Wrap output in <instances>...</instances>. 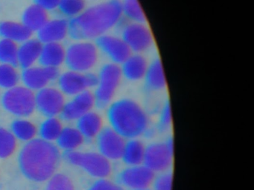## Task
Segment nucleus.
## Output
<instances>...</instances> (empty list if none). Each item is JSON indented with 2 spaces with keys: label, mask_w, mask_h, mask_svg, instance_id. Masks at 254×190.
<instances>
[{
  "label": "nucleus",
  "mask_w": 254,
  "mask_h": 190,
  "mask_svg": "<svg viewBox=\"0 0 254 190\" xmlns=\"http://www.w3.org/2000/svg\"><path fill=\"white\" fill-rule=\"evenodd\" d=\"M103 119L99 113L90 111L77 120L76 128L85 140L96 139L103 129Z\"/></svg>",
  "instance_id": "nucleus-20"
},
{
  "label": "nucleus",
  "mask_w": 254,
  "mask_h": 190,
  "mask_svg": "<svg viewBox=\"0 0 254 190\" xmlns=\"http://www.w3.org/2000/svg\"><path fill=\"white\" fill-rule=\"evenodd\" d=\"M65 160L74 166L81 168L93 178H108L112 173L111 160L98 151H66Z\"/></svg>",
  "instance_id": "nucleus-6"
},
{
  "label": "nucleus",
  "mask_w": 254,
  "mask_h": 190,
  "mask_svg": "<svg viewBox=\"0 0 254 190\" xmlns=\"http://www.w3.org/2000/svg\"><path fill=\"white\" fill-rule=\"evenodd\" d=\"M98 83L94 92L96 106L105 109L114 101L123 77L120 65L107 62L102 65L98 74Z\"/></svg>",
  "instance_id": "nucleus-5"
},
{
  "label": "nucleus",
  "mask_w": 254,
  "mask_h": 190,
  "mask_svg": "<svg viewBox=\"0 0 254 190\" xmlns=\"http://www.w3.org/2000/svg\"><path fill=\"white\" fill-rule=\"evenodd\" d=\"M95 44L110 62L117 65H122L133 53L126 42L116 33H108L98 37Z\"/></svg>",
  "instance_id": "nucleus-10"
},
{
  "label": "nucleus",
  "mask_w": 254,
  "mask_h": 190,
  "mask_svg": "<svg viewBox=\"0 0 254 190\" xmlns=\"http://www.w3.org/2000/svg\"><path fill=\"white\" fill-rule=\"evenodd\" d=\"M97 83L98 76L92 72H79L70 70L59 77L60 90L69 96H75L92 88H96Z\"/></svg>",
  "instance_id": "nucleus-11"
},
{
  "label": "nucleus",
  "mask_w": 254,
  "mask_h": 190,
  "mask_svg": "<svg viewBox=\"0 0 254 190\" xmlns=\"http://www.w3.org/2000/svg\"><path fill=\"white\" fill-rule=\"evenodd\" d=\"M19 46L17 43L8 39L0 40V62L18 66Z\"/></svg>",
  "instance_id": "nucleus-30"
},
{
  "label": "nucleus",
  "mask_w": 254,
  "mask_h": 190,
  "mask_svg": "<svg viewBox=\"0 0 254 190\" xmlns=\"http://www.w3.org/2000/svg\"><path fill=\"white\" fill-rule=\"evenodd\" d=\"M114 33L122 37L133 53L146 55L156 49L155 38L148 23L130 22L123 17Z\"/></svg>",
  "instance_id": "nucleus-4"
},
{
  "label": "nucleus",
  "mask_w": 254,
  "mask_h": 190,
  "mask_svg": "<svg viewBox=\"0 0 254 190\" xmlns=\"http://www.w3.org/2000/svg\"><path fill=\"white\" fill-rule=\"evenodd\" d=\"M11 131L17 139L29 141L36 138L38 129L32 122L26 119H17L11 123Z\"/></svg>",
  "instance_id": "nucleus-27"
},
{
  "label": "nucleus",
  "mask_w": 254,
  "mask_h": 190,
  "mask_svg": "<svg viewBox=\"0 0 254 190\" xmlns=\"http://www.w3.org/2000/svg\"><path fill=\"white\" fill-rule=\"evenodd\" d=\"M63 129L62 120L57 117H51L41 123L38 132L41 139L53 142L57 141Z\"/></svg>",
  "instance_id": "nucleus-29"
},
{
  "label": "nucleus",
  "mask_w": 254,
  "mask_h": 190,
  "mask_svg": "<svg viewBox=\"0 0 254 190\" xmlns=\"http://www.w3.org/2000/svg\"><path fill=\"white\" fill-rule=\"evenodd\" d=\"M66 50L60 43H46L43 46L39 62L43 66L59 68L65 62Z\"/></svg>",
  "instance_id": "nucleus-22"
},
{
  "label": "nucleus",
  "mask_w": 254,
  "mask_h": 190,
  "mask_svg": "<svg viewBox=\"0 0 254 190\" xmlns=\"http://www.w3.org/2000/svg\"><path fill=\"white\" fill-rule=\"evenodd\" d=\"M82 134L77 128H64L60 136L58 138L57 144L59 148L66 151H76L84 143Z\"/></svg>",
  "instance_id": "nucleus-26"
},
{
  "label": "nucleus",
  "mask_w": 254,
  "mask_h": 190,
  "mask_svg": "<svg viewBox=\"0 0 254 190\" xmlns=\"http://www.w3.org/2000/svg\"><path fill=\"white\" fill-rule=\"evenodd\" d=\"M17 139L11 131L0 126V158H8L17 149Z\"/></svg>",
  "instance_id": "nucleus-31"
},
{
  "label": "nucleus",
  "mask_w": 254,
  "mask_h": 190,
  "mask_svg": "<svg viewBox=\"0 0 254 190\" xmlns=\"http://www.w3.org/2000/svg\"><path fill=\"white\" fill-rule=\"evenodd\" d=\"M62 154L58 145L45 140L35 138L26 142L18 156L19 168L30 181H49L59 169Z\"/></svg>",
  "instance_id": "nucleus-2"
},
{
  "label": "nucleus",
  "mask_w": 254,
  "mask_h": 190,
  "mask_svg": "<svg viewBox=\"0 0 254 190\" xmlns=\"http://www.w3.org/2000/svg\"><path fill=\"white\" fill-rule=\"evenodd\" d=\"M69 21L64 19L49 20L38 31V40L42 43H59L68 35Z\"/></svg>",
  "instance_id": "nucleus-19"
},
{
  "label": "nucleus",
  "mask_w": 254,
  "mask_h": 190,
  "mask_svg": "<svg viewBox=\"0 0 254 190\" xmlns=\"http://www.w3.org/2000/svg\"><path fill=\"white\" fill-rule=\"evenodd\" d=\"M175 144L172 137L145 145L143 164L154 173L169 171L173 163Z\"/></svg>",
  "instance_id": "nucleus-9"
},
{
  "label": "nucleus",
  "mask_w": 254,
  "mask_h": 190,
  "mask_svg": "<svg viewBox=\"0 0 254 190\" xmlns=\"http://www.w3.org/2000/svg\"><path fill=\"white\" fill-rule=\"evenodd\" d=\"M123 18L121 0H105L69 20L68 35L78 41L96 40L115 29Z\"/></svg>",
  "instance_id": "nucleus-1"
},
{
  "label": "nucleus",
  "mask_w": 254,
  "mask_h": 190,
  "mask_svg": "<svg viewBox=\"0 0 254 190\" xmlns=\"http://www.w3.org/2000/svg\"><path fill=\"white\" fill-rule=\"evenodd\" d=\"M36 109L47 117L60 115L66 104L64 94L53 87L44 88L35 94Z\"/></svg>",
  "instance_id": "nucleus-13"
},
{
  "label": "nucleus",
  "mask_w": 254,
  "mask_h": 190,
  "mask_svg": "<svg viewBox=\"0 0 254 190\" xmlns=\"http://www.w3.org/2000/svg\"><path fill=\"white\" fill-rule=\"evenodd\" d=\"M85 0H62L59 8L63 14L75 17L85 10Z\"/></svg>",
  "instance_id": "nucleus-33"
},
{
  "label": "nucleus",
  "mask_w": 254,
  "mask_h": 190,
  "mask_svg": "<svg viewBox=\"0 0 254 190\" xmlns=\"http://www.w3.org/2000/svg\"><path fill=\"white\" fill-rule=\"evenodd\" d=\"M2 105L7 111L14 115L29 117L36 109L35 93L26 86L17 85L7 89L2 95Z\"/></svg>",
  "instance_id": "nucleus-8"
},
{
  "label": "nucleus",
  "mask_w": 254,
  "mask_h": 190,
  "mask_svg": "<svg viewBox=\"0 0 254 190\" xmlns=\"http://www.w3.org/2000/svg\"><path fill=\"white\" fill-rule=\"evenodd\" d=\"M45 190H75L72 180L64 174H55L48 181Z\"/></svg>",
  "instance_id": "nucleus-34"
},
{
  "label": "nucleus",
  "mask_w": 254,
  "mask_h": 190,
  "mask_svg": "<svg viewBox=\"0 0 254 190\" xmlns=\"http://www.w3.org/2000/svg\"><path fill=\"white\" fill-rule=\"evenodd\" d=\"M145 145L139 138L126 140L121 160L126 166L143 164Z\"/></svg>",
  "instance_id": "nucleus-23"
},
{
  "label": "nucleus",
  "mask_w": 254,
  "mask_h": 190,
  "mask_svg": "<svg viewBox=\"0 0 254 190\" xmlns=\"http://www.w3.org/2000/svg\"><path fill=\"white\" fill-rule=\"evenodd\" d=\"M150 60L145 54L141 53H132L122 65V74L123 79L130 83H138L142 81Z\"/></svg>",
  "instance_id": "nucleus-18"
},
{
  "label": "nucleus",
  "mask_w": 254,
  "mask_h": 190,
  "mask_svg": "<svg viewBox=\"0 0 254 190\" xmlns=\"http://www.w3.org/2000/svg\"><path fill=\"white\" fill-rule=\"evenodd\" d=\"M99 53L95 43L83 40L73 43L68 48L65 62L71 71L90 72L99 61Z\"/></svg>",
  "instance_id": "nucleus-7"
},
{
  "label": "nucleus",
  "mask_w": 254,
  "mask_h": 190,
  "mask_svg": "<svg viewBox=\"0 0 254 190\" xmlns=\"http://www.w3.org/2000/svg\"><path fill=\"white\" fill-rule=\"evenodd\" d=\"M44 43L37 39H29L24 42L18 51V65L23 69L33 66L39 60Z\"/></svg>",
  "instance_id": "nucleus-21"
},
{
  "label": "nucleus",
  "mask_w": 254,
  "mask_h": 190,
  "mask_svg": "<svg viewBox=\"0 0 254 190\" xmlns=\"http://www.w3.org/2000/svg\"><path fill=\"white\" fill-rule=\"evenodd\" d=\"M154 177L155 173L144 164L127 166L120 171L117 182L130 190L149 188Z\"/></svg>",
  "instance_id": "nucleus-12"
},
{
  "label": "nucleus",
  "mask_w": 254,
  "mask_h": 190,
  "mask_svg": "<svg viewBox=\"0 0 254 190\" xmlns=\"http://www.w3.org/2000/svg\"><path fill=\"white\" fill-rule=\"evenodd\" d=\"M151 186L153 190H172L173 175L169 171L160 172L155 175Z\"/></svg>",
  "instance_id": "nucleus-36"
},
{
  "label": "nucleus",
  "mask_w": 254,
  "mask_h": 190,
  "mask_svg": "<svg viewBox=\"0 0 254 190\" xmlns=\"http://www.w3.org/2000/svg\"><path fill=\"white\" fill-rule=\"evenodd\" d=\"M20 75L17 68L10 64H0V88L9 89L18 85Z\"/></svg>",
  "instance_id": "nucleus-32"
},
{
  "label": "nucleus",
  "mask_w": 254,
  "mask_h": 190,
  "mask_svg": "<svg viewBox=\"0 0 254 190\" xmlns=\"http://www.w3.org/2000/svg\"><path fill=\"white\" fill-rule=\"evenodd\" d=\"M32 32L23 22L5 21L0 22V37L13 40L16 43H24L32 37Z\"/></svg>",
  "instance_id": "nucleus-24"
},
{
  "label": "nucleus",
  "mask_w": 254,
  "mask_h": 190,
  "mask_svg": "<svg viewBox=\"0 0 254 190\" xmlns=\"http://www.w3.org/2000/svg\"><path fill=\"white\" fill-rule=\"evenodd\" d=\"M98 151L111 161L121 160L126 139L110 126L103 127L96 137Z\"/></svg>",
  "instance_id": "nucleus-14"
},
{
  "label": "nucleus",
  "mask_w": 254,
  "mask_h": 190,
  "mask_svg": "<svg viewBox=\"0 0 254 190\" xmlns=\"http://www.w3.org/2000/svg\"><path fill=\"white\" fill-rule=\"evenodd\" d=\"M145 90L151 93H160L166 90L167 81L163 70V63L158 54L150 60L143 80Z\"/></svg>",
  "instance_id": "nucleus-17"
},
{
  "label": "nucleus",
  "mask_w": 254,
  "mask_h": 190,
  "mask_svg": "<svg viewBox=\"0 0 254 190\" xmlns=\"http://www.w3.org/2000/svg\"><path fill=\"white\" fill-rule=\"evenodd\" d=\"M153 190L150 188H145V189H139V190Z\"/></svg>",
  "instance_id": "nucleus-39"
},
{
  "label": "nucleus",
  "mask_w": 254,
  "mask_h": 190,
  "mask_svg": "<svg viewBox=\"0 0 254 190\" xmlns=\"http://www.w3.org/2000/svg\"><path fill=\"white\" fill-rule=\"evenodd\" d=\"M96 106L94 93L87 90L74 96L73 99L66 102L61 117L66 121L77 120L87 113L93 110Z\"/></svg>",
  "instance_id": "nucleus-16"
},
{
  "label": "nucleus",
  "mask_w": 254,
  "mask_h": 190,
  "mask_svg": "<svg viewBox=\"0 0 254 190\" xmlns=\"http://www.w3.org/2000/svg\"><path fill=\"white\" fill-rule=\"evenodd\" d=\"M172 124V112L169 99H166L163 102L159 113L157 129L160 132H165L170 129Z\"/></svg>",
  "instance_id": "nucleus-35"
},
{
  "label": "nucleus",
  "mask_w": 254,
  "mask_h": 190,
  "mask_svg": "<svg viewBox=\"0 0 254 190\" xmlns=\"http://www.w3.org/2000/svg\"><path fill=\"white\" fill-rule=\"evenodd\" d=\"M106 109L110 127L125 139L139 138L148 132L149 117L136 99L120 98L113 101Z\"/></svg>",
  "instance_id": "nucleus-3"
},
{
  "label": "nucleus",
  "mask_w": 254,
  "mask_h": 190,
  "mask_svg": "<svg viewBox=\"0 0 254 190\" xmlns=\"http://www.w3.org/2000/svg\"><path fill=\"white\" fill-rule=\"evenodd\" d=\"M123 17L130 22L148 23L139 0H121Z\"/></svg>",
  "instance_id": "nucleus-28"
},
{
  "label": "nucleus",
  "mask_w": 254,
  "mask_h": 190,
  "mask_svg": "<svg viewBox=\"0 0 254 190\" xmlns=\"http://www.w3.org/2000/svg\"><path fill=\"white\" fill-rule=\"evenodd\" d=\"M87 190H124V188L118 182L105 178L96 179Z\"/></svg>",
  "instance_id": "nucleus-37"
},
{
  "label": "nucleus",
  "mask_w": 254,
  "mask_h": 190,
  "mask_svg": "<svg viewBox=\"0 0 254 190\" xmlns=\"http://www.w3.org/2000/svg\"><path fill=\"white\" fill-rule=\"evenodd\" d=\"M62 0H35V4L42 7L45 10H54L59 7Z\"/></svg>",
  "instance_id": "nucleus-38"
},
{
  "label": "nucleus",
  "mask_w": 254,
  "mask_h": 190,
  "mask_svg": "<svg viewBox=\"0 0 254 190\" xmlns=\"http://www.w3.org/2000/svg\"><path fill=\"white\" fill-rule=\"evenodd\" d=\"M22 21L32 32L38 31L48 22V12L35 3L26 9L22 17Z\"/></svg>",
  "instance_id": "nucleus-25"
},
{
  "label": "nucleus",
  "mask_w": 254,
  "mask_h": 190,
  "mask_svg": "<svg viewBox=\"0 0 254 190\" xmlns=\"http://www.w3.org/2000/svg\"><path fill=\"white\" fill-rule=\"evenodd\" d=\"M59 77L58 68L47 66H32L23 70L22 80L25 86L32 91H39L47 87L49 83Z\"/></svg>",
  "instance_id": "nucleus-15"
}]
</instances>
